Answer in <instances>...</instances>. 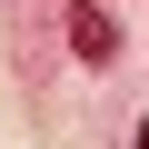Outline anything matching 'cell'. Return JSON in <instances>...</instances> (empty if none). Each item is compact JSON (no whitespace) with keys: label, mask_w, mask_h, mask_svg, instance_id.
<instances>
[{"label":"cell","mask_w":149,"mask_h":149,"mask_svg":"<svg viewBox=\"0 0 149 149\" xmlns=\"http://www.w3.org/2000/svg\"><path fill=\"white\" fill-rule=\"evenodd\" d=\"M129 149H149V119H139V139H129Z\"/></svg>","instance_id":"2"},{"label":"cell","mask_w":149,"mask_h":149,"mask_svg":"<svg viewBox=\"0 0 149 149\" xmlns=\"http://www.w3.org/2000/svg\"><path fill=\"white\" fill-rule=\"evenodd\" d=\"M70 50H80L90 70H109V60H119V20L100 10V0H70Z\"/></svg>","instance_id":"1"}]
</instances>
